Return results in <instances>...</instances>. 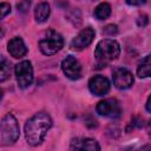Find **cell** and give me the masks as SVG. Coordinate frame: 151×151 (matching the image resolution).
I'll use <instances>...</instances> for the list:
<instances>
[{"instance_id":"21","label":"cell","mask_w":151,"mask_h":151,"mask_svg":"<svg viewBox=\"0 0 151 151\" xmlns=\"http://www.w3.org/2000/svg\"><path fill=\"white\" fill-rule=\"evenodd\" d=\"M145 107H146V110L151 113V94H150V96H149V98H147V101H146Z\"/></svg>"},{"instance_id":"7","label":"cell","mask_w":151,"mask_h":151,"mask_svg":"<svg viewBox=\"0 0 151 151\" xmlns=\"http://www.w3.org/2000/svg\"><path fill=\"white\" fill-rule=\"evenodd\" d=\"M112 79H113L114 86L117 88H119V90H126V88L131 87L132 84H133V76H132V73L129 70L123 68V67L116 68L113 71Z\"/></svg>"},{"instance_id":"3","label":"cell","mask_w":151,"mask_h":151,"mask_svg":"<svg viewBox=\"0 0 151 151\" xmlns=\"http://www.w3.org/2000/svg\"><path fill=\"white\" fill-rule=\"evenodd\" d=\"M20 130L15 117L12 113H7L0 124V140L2 145H11L19 138Z\"/></svg>"},{"instance_id":"4","label":"cell","mask_w":151,"mask_h":151,"mask_svg":"<svg viewBox=\"0 0 151 151\" xmlns=\"http://www.w3.org/2000/svg\"><path fill=\"white\" fill-rule=\"evenodd\" d=\"M63 46H64L63 37L58 32H55L53 29H50L46 33V35L44 37V39H41L39 41L40 51L45 55H53V54H55L57 52H59L61 50Z\"/></svg>"},{"instance_id":"19","label":"cell","mask_w":151,"mask_h":151,"mask_svg":"<svg viewBox=\"0 0 151 151\" xmlns=\"http://www.w3.org/2000/svg\"><path fill=\"white\" fill-rule=\"evenodd\" d=\"M29 5H31L29 1H21V2H19V4L17 5V7H18L19 11H21V12H26V11L28 9Z\"/></svg>"},{"instance_id":"13","label":"cell","mask_w":151,"mask_h":151,"mask_svg":"<svg viewBox=\"0 0 151 151\" xmlns=\"http://www.w3.org/2000/svg\"><path fill=\"white\" fill-rule=\"evenodd\" d=\"M137 76L139 78L151 77V54H147L137 67Z\"/></svg>"},{"instance_id":"1","label":"cell","mask_w":151,"mask_h":151,"mask_svg":"<svg viewBox=\"0 0 151 151\" xmlns=\"http://www.w3.org/2000/svg\"><path fill=\"white\" fill-rule=\"evenodd\" d=\"M51 126L52 119L46 112L35 113L25 124V137L27 143L32 146L41 144Z\"/></svg>"},{"instance_id":"18","label":"cell","mask_w":151,"mask_h":151,"mask_svg":"<svg viewBox=\"0 0 151 151\" xmlns=\"http://www.w3.org/2000/svg\"><path fill=\"white\" fill-rule=\"evenodd\" d=\"M9 12H11V6L6 2H1L0 4V17H1V19H4Z\"/></svg>"},{"instance_id":"15","label":"cell","mask_w":151,"mask_h":151,"mask_svg":"<svg viewBox=\"0 0 151 151\" xmlns=\"http://www.w3.org/2000/svg\"><path fill=\"white\" fill-rule=\"evenodd\" d=\"M110 14H111V6H110V4H107V2H101V4H99V5L96 7V9H94V15H96V18L99 19V20H105L106 18L110 17Z\"/></svg>"},{"instance_id":"6","label":"cell","mask_w":151,"mask_h":151,"mask_svg":"<svg viewBox=\"0 0 151 151\" xmlns=\"http://www.w3.org/2000/svg\"><path fill=\"white\" fill-rule=\"evenodd\" d=\"M96 110L100 116L109 117V118H118V117H120V113H122L119 103L113 98L100 100L97 104Z\"/></svg>"},{"instance_id":"9","label":"cell","mask_w":151,"mask_h":151,"mask_svg":"<svg viewBox=\"0 0 151 151\" xmlns=\"http://www.w3.org/2000/svg\"><path fill=\"white\" fill-rule=\"evenodd\" d=\"M94 34L96 33L91 27H86V28L81 29L71 41V47L73 50H83V48L87 47L92 42Z\"/></svg>"},{"instance_id":"11","label":"cell","mask_w":151,"mask_h":151,"mask_svg":"<svg viewBox=\"0 0 151 151\" xmlns=\"http://www.w3.org/2000/svg\"><path fill=\"white\" fill-rule=\"evenodd\" d=\"M71 151H100V146L92 138H76L71 143Z\"/></svg>"},{"instance_id":"24","label":"cell","mask_w":151,"mask_h":151,"mask_svg":"<svg viewBox=\"0 0 151 151\" xmlns=\"http://www.w3.org/2000/svg\"><path fill=\"white\" fill-rule=\"evenodd\" d=\"M147 132H149V134L151 136V120H150L149 124H147Z\"/></svg>"},{"instance_id":"8","label":"cell","mask_w":151,"mask_h":151,"mask_svg":"<svg viewBox=\"0 0 151 151\" xmlns=\"http://www.w3.org/2000/svg\"><path fill=\"white\" fill-rule=\"evenodd\" d=\"M61 68L63 72L66 74V77L72 80H77L81 77V66L79 61L72 55H68L63 60Z\"/></svg>"},{"instance_id":"20","label":"cell","mask_w":151,"mask_h":151,"mask_svg":"<svg viewBox=\"0 0 151 151\" xmlns=\"http://www.w3.org/2000/svg\"><path fill=\"white\" fill-rule=\"evenodd\" d=\"M137 22H138V25H139V26H145V25L147 24V15L142 14V15L138 18Z\"/></svg>"},{"instance_id":"10","label":"cell","mask_w":151,"mask_h":151,"mask_svg":"<svg viewBox=\"0 0 151 151\" xmlns=\"http://www.w3.org/2000/svg\"><path fill=\"white\" fill-rule=\"evenodd\" d=\"M88 88L94 96H104L110 90V81L103 76H94L88 81Z\"/></svg>"},{"instance_id":"14","label":"cell","mask_w":151,"mask_h":151,"mask_svg":"<svg viewBox=\"0 0 151 151\" xmlns=\"http://www.w3.org/2000/svg\"><path fill=\"white\" fill-rule=\"evenodd\" d=\"M50 5L47 2H40L37 5L35 9H34V17H35V20L38 22H44L47 20L48 15H50Z\"/></svg>"},{"instance_id":"2","label":"cell","mask_w":151,"mask_h":151,"mask_svg":"<svg viewBox=\"0 0 151 151\" xmlns=\"http://www.w3.org/2000/svg\"><path fill=\"white\" fill-rule=\"evenodd\" d=\"M120 53L119 44L113 39H103L100 40L94 50V58L97 64L101 66H106L112 60L117 59Z\"/></svg>"},{"instance_id":"23","label":"cell","mask_w":151,"mask_h":151,"mask_svg":"<svg viewBox=\"0 0 151 151\" xmlns=\"http://www.w3.org/2000/svg\"><path fill=\"white\" fill-rule=\"evenodd\" d=\"M138 151H151V147L149 146V145H145V146H143L140 150H138Z\"/></svg>"},{"instance_id":"12","label":"cell","mask_w":151,"mask_h":151,"mask_svg":"<svg viewBox=\"0 0 151 151\" xmlns=\"http://www.w3.org/2000/svg\"><path fill=\"white\" fill-rule=\"evenodd\" d=\"M7 48H8L9 54L15 59L22 58L27 53V47H26L24 40L20 37H15V38L11 39L9 42H8V47Z\"/></svg>"},{"instance_id":"22","label":"cell","mask_w":151,"mask_h":151,"mask_svg":"<svg viewBox=\"0 0 151 151\" xmlns=\"http://www.w3.org/2000/svg\"><path fill=\"white\" fill-rule=\"evenodd\" d=\"M129 5H142L144 4V1H126Z\"/></svg>"},{"instance_id":"5","label":"cell","mask_w":151,"mask_h":151,"mask_svg":"<svg viewBox=\"0 0 151 151\" xmlns=\"http://www.w3.org/2000/svg\"><path fill=\"white\" fill-rule=\"evenodd\" d=\"M17 81L21 88H27L33 83V67L31 61L24 60L14 67Z\"/></svg>"},{"instance_id":"17","label":"cell","mask_w":151,"mask_h":151,"mask_svg":"<svg viewBox=\"0 0 151 151\" xmlns=\"http://www.w3.org/2000/svg\"><path fill=\"white\" fill-rule=\"evenodd\" d=\"M117 32H118V28H117V26L113 25V24L105 26L104 29H103V33L106 34V35H113V34H117Z\"/></svg>"},{"instance_id":"16","label":"cell","mask_w":151,"mask_h":151,"mask_svg":"<svg viewBox=\"0 0 151 151\" xmlns=\"http://www.w3.org/2000/svg\"><path fill=\"white\" fill-rule=\"evenodd\" d=\"M11 73V67H9V63L2 57L1 58V64H0V81H5Z\"/></svg>"}]
</instances>
